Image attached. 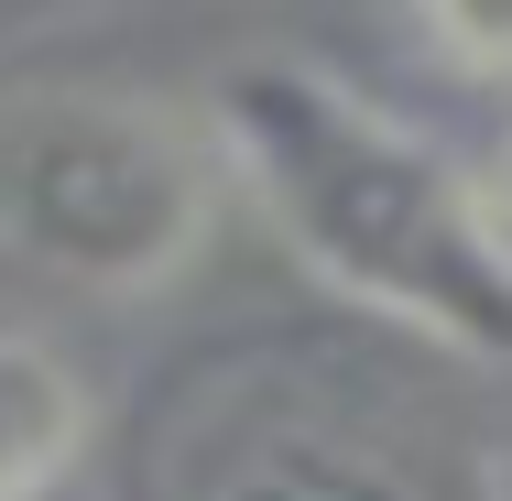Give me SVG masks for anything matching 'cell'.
Masks as SVG:
<instances>
[{"label": "cell", "instance_id": "obj_1", "mask_svg": "<svg viewBox=\"0 0 512 501\" xmlns=\"http://www.w3.org/2000/svg\"><path fill=\"white\" fill-rule=\"evenodd\" d=\"M229 186L273 218L316 284L425 349L512 360V229L414 120L371 109L306 55H240L207 77Z\"/></svg>", "mask_w": 512, "mask_h": 501}, {"label": "cell", "instance_id": "obj_5", "mask_svg": "<svg viewBox=\"0 0 512 501\" xmlns=\"http://www.w3.org/2000/svg\"><path fill=\"white\" fill-rule=\"evenodd\" d=\"M502 207H512V153H502Z\"/></svg>", "mask_w": 512, "mask_h": 501}, {"label": "cell", "instance_id": "obj_3", "mask_svg": "<svg viewBox=\"0 0 512 501\" xmlns=\"http://www.w3.org/2000/svg\"><path fill=\"white\" fill-rule=\"evenodd\" d=\"M77 447H88V382L44 338L0 327V501H44L77 469Z\"/></svg>", "mask_w": 512, "mask_h": 501}, {"label": "cell", "instance_id": "obj_4", "mask_svg": "<svg viewBox=\"0 0 512 501\" xmlns=\"http://www.w3.org/2000/svg\"><path fill=\"white\" fill-rule=\"evenodd\" d=\"M218 501H425V491H414L393 458L349 447V436H273V447H251L229 469Z\"/></svg>", "mask_w": 512, "mask_h": 501}, {"label": "cell", "instance_id": "obj_2", "mask_svg": "<svg viewBox=\"0 0 512 501\" xmlns=\"http://www.w3.org/2000/svg\"><path fill=\"white\" fill-rule=\"evenodd\" d=\"M229 186L207 109L131 99V88H22L0 99V251L77 284L142 295L186 273L207 207Z\"/></svg>", "mask_w": 512, "mask_h": 501}]
</instances>
